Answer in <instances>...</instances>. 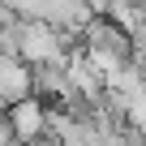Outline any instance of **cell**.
Listing matches in <instances>:
<instances>
[{"mask_svg":"<svg viewBox=\"0 0 146 146\" xmlns=\"http://www.w3.org/2000/svg\"><path fill=\"white\" fill-rule=\"evenodd\" d=\"M13 17H39L43 13V0H5Z\"/></svg>","mask_w":146,"mask_h":146,"instance_id":"cell-6","label":"cell"},{"mask_svg":"<svg viewBox=\"0 0 146 146\" xmlns=\"http://www.w3.org/2000/svg\"><path fill=\"white\" fill-rule=\"evenodd\" d=\"M142 142H146V137H142Z\"/></svg>","mask_w":146,"mask_h":146,"instance_id":"cell-8","label":"cell"},{"mask_svg":"<svg viewBox=\"0 0 146 146\" xmlns=\"http://www.w3.org/2000/svg\"><path fill=\"white\" fill-rule=\"evenodd\" d=\"M39 17L69 39V35H82V26H86L95 13H90L86 0H43V13H39Z\"/></svg>","mask_w":146,"mask_h":146,"instance_id":"cell-5","label":"cell"},{"mask_svg":"<svg viewBox=\"0 0 146 146\" xmlns=\"http://www.w3.org/2000/svg\"><path fill=\"white\" fill-rule=\"evenodd\" d=\"M9 120H13V133H17V142L47 137V103H43L39 95H26V99L9 103Z\"/></svg>","mask_w":146,"mask_h":146,"instance_id":"cell-4","label":"cell"},{"mask_svg":"<svg viewBox=\"0 0 146 146\" xmlns=\"http://www.w3.org/2000/svg\"><path fill=\"white\" fill-rule=\"evenodd\" d=\"M17 56H22L26 64H39V60L69 64L64 35H60L56 26H47L43 17H17Z\"/></svg>","mask_w":146,"mask_h":146,"instance_id":"cell-2","label":"cell"},{"mask_svg":"<svg viewBox=\"0 0 146 146\" xmlns=\"http://www.w3.org/2000/svg\"><path fill=\"white\" fill-rule=\"evenodd\" d=\"M78 39H82V52H86L103 73H112V69H120V64L133 60V39H129V30L116 26L108 13H95V17L82 26Z\"/></svg>","mask_w":146,"mask_h":146,"instance_id":"cell-1","label":"cell"},{"mask_svg":"<svg viewBox=\"0 0 146 146\" xmlns=\"http://www.w3.org/2000/svg\"><path fill=\"white\" fill-rule=\"evenodd\" d=\"M5 142H17V133H13V120H9V112H0V146Z\"/></svg>","mask_w":146,"mask_h":146,"instance_id":"cell-7","label":"cell"},{"mask_svg":"<svg viewBox=\"0 0 146 146\" xmlns=\"http://www.w3.org/2000/svg\"><path fill=\"white\" fill-rule=\"evenodd\" d=\"M35 95V78H30V64L17 52H0V103H17Z\"/></svg>","mask_w":146,"mask_h":146,"instance_id":"cell-3","label":"cell"}]
</instances>
